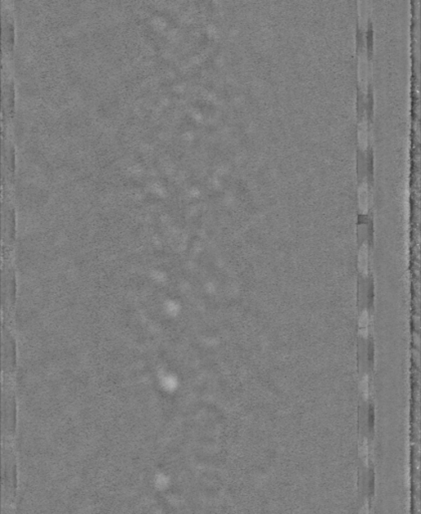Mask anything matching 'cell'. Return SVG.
I'll use <instances>...</instances> for the list:
<instances>
[{
	"label": "cell",
	"instance_id": "1",
	"mask_svg": "<svg viewBox=\"0 0 421 514\" xmlns=\"http://www.w3.org/2000/svg\"><path fill=\"white\" fill-rule=\"evenodd\" d=\"M16 342L12 334L4 326L2 330V369L6 374L13 373L17 364Z\"/></svg>",
	"mask_w": 421,
	"mask_h": 514
},
{
	"label": "cell",
	"instance_id": "2",
	"mask_svg": "<svg viewBox=\"0 0 421 514\" xmlns=\"http://www.w3.org/2000/svg\"><path fill=\"white\" fill-rule=\"evenodd\" d=\"M16 403L13 395L9 392L3 393L2 398V422L5 435H11L15 429Z\"/></svg>",
	"mask_w": 421,
	"mask_h": 514
},
{
	"label": "cell",
	"instance_id": "3",
	"mask_svg": "<svg viewBox=\"0 0 421 514\" xmlns=\"http://www.w3.org/2000/svg\"><path fill=\"white\" fill-rule=\"evenodd\" d=\"M16 278L11 268H5L2 272V306L5 310L11 308L16 301Z\"/></svg>",
	"mask_w": 421,
	"mask_h": 514
},
{
	"label": "cell",
	"instance_id": "4",
	"mask_svg": "<svg viewBox=\"0 0 421 514\" xmlns=\"http://www.w3.org/2000/svg\"><path fill=\"white\" fill-rule=\"evenodd\" d=\"M3 488L4 496L12 497L15 486V465L13 457L10 453L4 451L3 453Z\"/></svg>",
	"mask_w": 421,
	"mask_h": 514
},
{
	"label": "cell",
	"instance_id": "5",
	"mask_svg": "<svg viewBox=\"0 0 421 514\" xmlns=\"http://www.w3.org/2000/svg\"><path fill=\"white\" fill-rule=\"evenodd\" d=\"M360 485H362V491L365 495H371L374 489V475L372 469H363L360 473L359 479Z\"/></svg>",
	"mask_w": 421,
	"mask_h": 514
},
{
	"label": "cell",
	"instance_id": "6",
	"mask_svg": "<svg viewBox=\"0 0 421 514\" xmlns=\"http://www.w3.org/2000/svg\"><path fill=\"white\" fill-rule=\"evenodd\" d=\"M4 514H5V513H4Z\"/></svg>",
	"mask_w": 421,
	"mask_h": 514
}]
</instances>
